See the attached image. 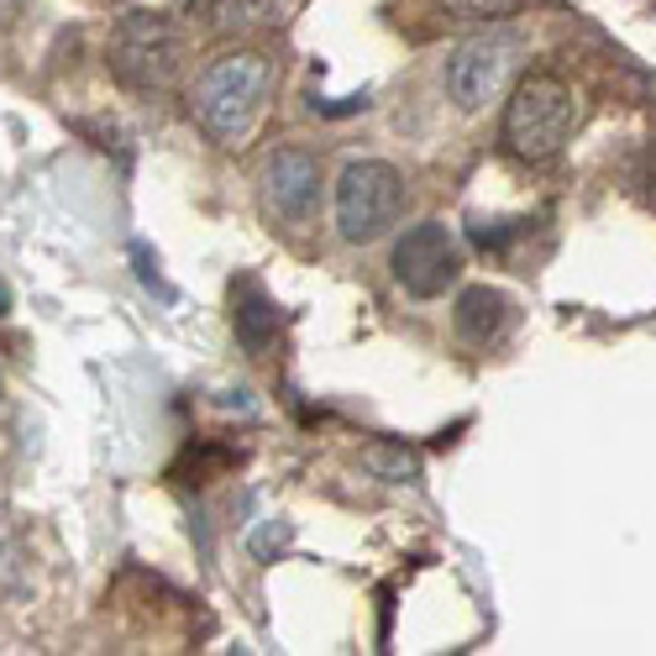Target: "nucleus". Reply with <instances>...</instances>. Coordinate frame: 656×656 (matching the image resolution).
<instances>
[{"label": "nucleus", "mask_w": 656, "mask_h": 656, "mask_svg": "<svg viewBox=\"0 0 656 656\" xmlns=\"http://www.w3.org/2000/svg\"><path fill=\"white\" fill-rule=\"evenodd\" d=\"M315 210H321V158L295 143L273 148L263 163V215L284 232H305L315 226Z\"/></svg>", "instance_id": "423d86ee"}, {"label": "nucleus", "mask_w": 656, "mask_h": 656, "mask_svg": "<svg viewBox=\"0 0 656 656\" xmlns=\"http://www.w3.org/2000/svg\"><path fill=\"white\" fill-rule=\"evenodd\" d=\"M635 184H656V148L641 158V169H635ZM646 200L656 206V189H646Z\"/></svg>", "instance_id": "ddd939ff"}, {"label": "nucleus", "mask_w": 656, "mask_h": 656, "mask_svg": "<svg viewBox=\"0 0 656 656\" xmlns=\"http://www.w3.org/2000/svg\"><path fill=\"white\" fill-rule=\"evenodd\" d=\"M106 69L116 74L132 95H158L180 79L184 69V37L169 16L158 11H132L121 16L106 37Z\"/></svg>", "instance_id": "7ed1b4c3"}, {"label": "nucleus", "mask_w": 656, "mask_h": 656, "mask_svg": "<svg viewBox=\"0 0 656 656\" xmlns=\"http://www.w3.org/2000/svg\"><path fill=\"white\" fill-rule=\"evenodd\" d=\"M295 0H206V22L221 37H252L289 22Z\"/></svg>", "instance_id": "9d476101"}, {"label": "nucleus", "mask_w": 656, "mask_h": 656, "mask_svg": "<svg viewBox=\"0 0 656 656\" xmlns=\"http://www.w3.org/2000/svg\"><path fill=\"white\" fill-rule=\"evenodd\" d=\"M232 331H237V342L252 358H263L273 347V336H279V305L269 299V289L258 279H237L232 284Z\"/></svg>", "instance_id": "1a4fd4ad"}, {"label": "nucleus", "mask_w": 656, "mask_h": 656, "mask_svg": "<svg viewBox=\"0 0 656 656\" xmlns=\"http://www.w3.org/2000/svg\"><path fill=\"white\" fill-rule=\"evenodd\" d=\"M0 315H5V289H0Z\"/></svg>", "instance_id": "2eb2a0df"}, {"label": "nucleus", "mask_w": 656, "mask_h": 656, "mask_svg": "<svg viewBox=\"0 0 656 656\" xmlns=\"http://www.w3.org/2000/svg\"><path fill=\"white\" fill-rule=\"evenodd\" d=\"M388 273L405 295L436 299L462 279V242L451 237L447 221H416L388 252Z\"/></svg>", "instance_id": "39448f33"}, {"label": "nucleus", "mask_w": 656, "mask_h": 656, "mask_svg": "<svg viewBox=\"0 0 656 656\" xmlns=\"http://www.w3.org/2000/svg\"><path fill=\"white\" fill-rule=\"evenodd\" d=\"M273 85V59L258 53V48H232L221 59L206 63V74L195 79V95H189V111L200 121L210 143L232 148L252 132V121L263 116V100H269Z\"/></svg>", "instance_id": "f257e3e1"}, {"label": "nucleus", "mask_w": 656, "mask_h": 656, "mask_svg": "<svg viewBox=\"0 0 656 656\" xmlns=\"http://www.w3.org/2000/svg\"><path fill=\"white\" fill-rule=\"evenodd\" d=\"M362 468L384 483H416L420 451H410L405 442H373V447H362Z\"/></svg>", "instance_id": "9b49d317"}, {"label": "nucleus", "mask_w": 656, "mask_h": 656, "mask_svg": "<svg viewBox=\"0 0 656 656\" xmlns=\"http://www.w3.org/2000/svg\"><path fill=\"white\" fill-rule=\"evenodd\" d=\"M525 53V42L515 37V32H488V37H473V42H462V48H451L447 59V95L457 111H478V106H488L494 95L505 90L509 69L520 63Z\"/></svg>", "instance_id": "0eeeda50"}, {"label": "nucleus", "mask_w": 656, "mask_h": 656, "mask_svg": "<svg viewBox=\"0 0 656 656\" xmlns=\"http://www.w3.org/2000/svg\"><path fill=\"white\" fill-rule=\"evenodd\" d=\"M451 326L468 347H494L505 342L509 326H515V299L505 289H488V284H473L457 295V310H451Z\"/></svg>", "instance_id": "6e6552de"}, {"label": "nucleus", "mask_w": 656, "mask_h": 656, "mask_svg": "<svg viewBox=\"0 0 656 656\" xmlns=\"http://www.w3.org/2000/svg\"><path fill=\"white\" fill-rule=\"evenodd\" d=\"M447 16L457 22H509V16H520L531 0H436Z\"/></svg>", "instance_id": "f8f14e48"}, {"label": "nucleus", "mask_w": 656, "mask_h": 656, "mask_svg": "<svg viewBox=\"0 0 656 656\" xmlns=\"http://www.w3.org/2000/svg\"><path fill=\"white\" fill-rule=\"evenodd\" d=\"M405 210V174L384 158H352L336 180V232L347 242H379Z\"/></svg>", "instance_id": "20e7f679"}, {"label": "nucleus", "mask_w": 656, "mask_h": 656, "mask_svg": "<svg viewBox=\"0 0 656 656\" xmlns=\"http://www.w3.org/2000/svg\"><path fill=\"white\" fill-rule=\"evenodd\" d=\"M572 126H578V95H572V85H567L562 74H552V69H531L515 85V95H509L505 121H499V143H505V152L515 163L541 169V163H552L567 148Z\"/></svg>", "instance_id": "f03ea898"}, {"label": "nucleus", "mask_w": 656, "mask_h": 656, "mask_svg": "<svg viewBox=\"0 0 656 656\" xmlns=\"http://www.w3.org/2000/svg\"><path fill=\"white\" fill-rule=\"evenodd\" d=\"M284 541H289V525H279V520H273V525H269V531H263L258 541H252V546H258V552L269 557V546H284Z\"/></svg>", "instance_id": "4468645a"}]
</instances>
